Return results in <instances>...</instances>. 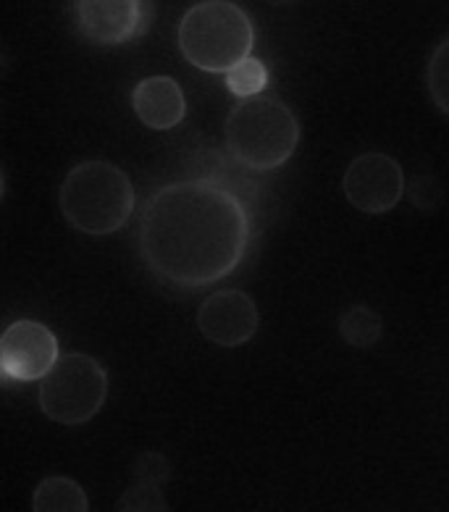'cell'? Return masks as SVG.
<instances>
[{
	"instance_id": "cell-6",
	"label": "cell",
	"mask_w": 449,
	"mask_h": 512,
	"mask_svg": "<svg viewBox=\"0 0 449 512\" xmlns=\"http://www.w3.org/2000/svg\"><path fill=\"white\" fill-rule=\"evenodd\" d=\"M342 190L347 203L368 216L392 211L407 190L405 171L400 161L386 153H363L352 158L344 171Z\"/></svg>"
},
{
	"instance_id": "cell-4",
	"label": "cell",
	"mask_w": 449,
	"mask_h": 512,
	"mask_svg": "<svg viewBox=\"0 0 449 512\" xmlns=\"http://www.w3.org/2000/svg\"><path fill=\"white\" fill-rule=\"evenodd\" d=\"M253 45V19L232 0H203L179 24L182 56L205 74H226L253 53Z\"/></svg>"
},
{
	"instance_id": "cell-2",
	"label": "cell",
	"mask_w": 449,
	"mask_h": 512,
	"mask_svg": "<svg viewBox=\"0 0 449 512\" xmlns=\"http://www.w3.org/2000/svg\"><path fill=\"white\" fill-rule=\"evenodd\" d=\"M58 205L66 224L90 237L119 232L134 213V187L127 171L106 158L77 163L66 174Z\"/></svg>"
},
{
	"instance_id": "cell-17",
	"label": "cell",
	"mask_w": 449,
	"mask_h": 512,
	"mask_svg": "<svg viewBox=\"0 0 449 512\" xmlns=\"http://www.w3.org/2000/svg\"><path fill=\"white\" fill-rule=\"evenodd\" d=\"M263 3H268V6H292L297 0H263Z\"/></svg>"
},
{
	"instance_id": "cell-10",
	"label": "cell",
	"mask_w": 449,
	"mask_h": 512,
	"mask_svg": "<svg viewBox=\"0 0 449 512\" xmlns=\"http://www.w3.org/2000/svg\"><path fill=\"white\" fill-rule=\"evenodd\" d=\"M132 108L137 119L148 129L166 132V129L179 127L187 113V100L179 87V82L171 77H148L132 92Z\"/></svg>"
},
{
	"instance_id": "cell-3",
	"label": "cell",
	"mask_w": 449,
	"mask_h": 512,
	"mask_svg": "<svg viewBox=\"0 0 449 512\" xmlns=\"http://www.w3.org/2000/svg\"><path fill=\"white\" fill-rule=\"evenodd\" d=\"M226 148L239 166L274 171L295 155L300 121L295 111L276 98H239L226 116Z\"/></svg>"
},
{
	"instance_id": "cell-9",
	"label": "cell",
	"mask_w": 449,
	"mask_h": 512,
	"mask_svg": "<svg viewBox=\"0 0 449 512\" xmlns=\"http://www.w3.org/2000/svg\"><path fill=\"white\" fill-rule=\"evenodd\" d=\"M258 305L242 289H218L197 310V329L216 347L234 350L258 334Z\"/></svg>"
},
{
	"instance_id": "cell-1",
	"label": "cell",
	"mask_w": 449,
	"mask_h": 512,
	"mask_svg": "<svg viewBox=\"0 0 449 512\" xmlns=\"http://www.w3.org/2000/svg\"><path fill=\"white\" fill-rule=\"evenodd\" d=\"M253 237L245 205L216 179L155 192L140 224V258L163 284L197 292L237 271Z\"/></svg>"
},
{
	"instance_id": "cell-7",
	"label": "cell",
	"mask_w": 449,
	"mask_h": 512,
	"mask_svg": "<svg viewBox=\"0 0 449 512\" xmlns=\"http://www.w3.org/2000/svg\"><path fill=\"white\" fill-rule=\"evenodd\" d=\"M79 35L95 45H124L150 27V0H77Z\"/></svg>"
},
{
	"instance_id": "cell-8",
	"label": "cell",
	"mask_w": 449,
	"mask_h": 512,
	"mask_svg": "<svg viewBox=\"0 0 449 512\" xmlns=\"http://www.w3.org/2000/svg\"><path fill=\"white\" fill-rule=\"evenodd\" d=\"M58 358L56 334L40 321H14L0 337V371L11 381H40Z\"/></svg>"
},
{
	"instance_id": "cell-16",
	"label": "cell",
	"mask_w": 449,
	"mask_h": 512,
	"mask_svg": "<svg viewBox=\"0 0 449 512\" xmlns=\"http://www.w3.org/2000/svg\"><path fill=\"white\" fill-rule=\"evenodd\" d=\"M410 200H413L415 208H434L439 203V187H436L434 179H428V176H413V182H410Z\"/></svg>"
},
{
	"instance_id": "cell-11",
	"label": "cell",
	"mask_w": 449,
	"mask_h": 512,
	"mask_svg": "<svg viewBox=\"0 0 449 512\" xmlns=\"http://www.w3.org/2000/svg\"><path fill=\"white\" fill-rule=\"evenodd\" d=\"M171 478V463L161 452H145L134 463V478L121 499L116 502V510L129 512H166L169 502L163 499V484Z\"/></svg>"
},
{
	"instance_id": "cell-13",
	"label": "cell",
	"mask_w": 449,
	"mask_h": 512,
	"mask_svg": "<svg viewBox=\"0 0 449 512\" xmlns=\"http://www.w3.org/2000/svg\"><path fill=\"white\" fill-rule=\"evenodd\" d=\"M339 334L355 350H371L384 337V321L376 310L358 302L339 316Z\"/></svg>"
},
{
	"instance_id": "cell-14",
	"label": "cell",
	"mask_w": 449,
	"mask_h": 512,
	"mask_svg": "<svg viewBox=\"0 0 449 512\" xmlns=\"http://www.w3.org/2000/svg\"><path fill=\"white\" fill-rule=\"evenodd\" d=\"M226 87L232 92L234 98H253V95H260L268 85V71L266 66L260 64L258 58L247 56L242 58L237 66L226 71Z\"/></svg>"
},
{
	"instance_id": "cell-15",
	"label": "cell",
	"mask_w": 449,
	"mask_h": 512,
	"mask_svg": "<svg viewBox=\"0 0 449 512\" xmlns=\"http://www.w3.org/2000/svg\"><path fill=\"white\" fill-rule=\"evenodd\" d=\"M426 85L434 106L449 116V37H444L428 58Z\"/></svg>"
},
{
	"instance_id": "cell-5",
	"label": "cell",
	"mask_w": 449,
	"mask_h": 512,
	"mask_svg": "<svg viewBox=\"0 0 449 512\" xmlns=\"http://www.w3.org/2000/svg\"><path fill=\"white\" fill-rule=\"evenodd\" d=\"M108 400V371L92 355L66 352L40 379L37 402L45 418L61 426H82Z\"/></svg>"
},
{
	"instance_id": "cell-12",
	"label": "cell",
	"mask_w": 449,
	"mask_h": 512,
	"mask_svg": "<svg viewBox=\"0 0 449 512\" xmlns=\"http://www.w3.org/2000/svg\"><path fill=\"white\" fill-rule=\"evenodd\" d=\"M32 510L35 512H87L90 502L82 489L69 476H48L35 486L32 494Z\"/></svg>"
}]
</instances>
